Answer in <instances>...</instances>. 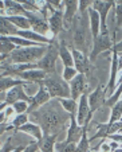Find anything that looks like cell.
Masks as SVG:
<instances>
[{"instance_id": "6da1fadb", "label": "cell", "mask_w": 122, "mask_h": 152, "mask_svg": "<svg viewBox=\"0 0 122 152\" xmlns=\"http://www.w3.org/2000/svg\"><path fill=\"white\" fill-rule=\"evenodd\" d=\"M46 46H28V47H22V49H16L9 53V58L12 62L15 63H31L35 61H39L46 54Z\"/></svg>"}, {"instance_id": "7a4b0ae2", "label": "cell", "mask_w": 122, "mask_h": 152, "mask_svg": "<svg viewBox=\"0 0 122 152\" xmlns=\"http://www.w3.org/2000/svg\"><path fill=\"white\" fill-rule=\"evenodd\" d=\"M39 83L44 85L47 90L50 92L51 97H71L70 86L65 82V78H59L55 74H47V77Z\"/></svg>"}, {"instance_id": "3957f363", "label": "cell", "mask_w": 122, "mask_h": 152, "mask_svg": "<svg viewBox=\"0 0 122 152\" xmlns=\"http://www.w3.org/2000/svg\"><path fill=\"white\" fill-rule=\"evenodd\" d=\"M114 43L111 37L107 34H99L95 39L93 40V49L90 53V61H94L97 58V55H99L102 51H109L110 49H113Z\"/></svg>"}, {"instance_id": "277c9868", "label": "cell", "mask_w": 122, "mask_h": 152, "mask_svg": "<svg viewBox=\"0 0 122 152\" xmlns=\"http://www.w3.org/2000/svg\"><path fill=\"white\" fill-rule=\"evenodd\" d=\"M58 57H59V49H57L54 45H50L44 57H42L38 61V69H42L47 73H52L55 69V62H57Z\"/></svg>"}, {"instance_id": "5b68a950", "label": "cell", "mask_w": 122, "mask_h": 152, "mask_svg": "<svg viewBox=\"0 0 122 152\" xmlns=\"http://www.w3.org/2000/svg\"><path fill=\"white\" fill-rule=\"evenodd\" d=\"M93 112L90 109V104H89V96L83 93L79 97V104H78V112H77V121L79 125H89Z\"/></svg>"}, {"instance_id": "8992f818", "label": "cell", "mask_w": 122, "mask_h": 152, "mask_svg": "<svg viewBox=\"0 0 122 152\" xmlns=\"http://www.w3.org/2000/svg\"><path fill=\"white\" fill-rule=\"evenodd\" d=\"M114 0H109V1H101V0H94L93 7L97 10V12L99 14L101 18V34H107V24H106V18L110 11V8L114 6Z\"/></svg>"}, {"instance_id": "52a82bcc", "label": "cell", "mask_w": 122, "mask_h": 152, "mask_svg": "<svg viewBox=\"0 0 122 152\" xmlns=\"http://www.w3.org/2000/svg\"><path fill=\"white\" fill-rule=\"evenodd\" d=\"M70 118H71V123H70V128H68V133H67V140L65 141L63 147L68 143H79V140L82 139L83 133L87 129V125H79L78 121L75 120V115H70Z\"/></svg>"}, {"instance_id": "ba28073f", "label": "cell", "mask_w": 122, "mask_h": 152, "mask_svg": "<svg viewBox=\"0 0 122 152\" xmlns=\"http://www.w3.org/2000/svg\"><path fill=\"white\" fill-rule=\"evenodd\" d=\"M105 89H103V86L99 85L97 86V89L89 96V104H90V109L91 112H95L103 105L106 104V97H105Z\"/></svg>"}, {"instance_id": "9c48e42d", "label": "cell", "mask_w": 122, "mask_h": 152, "mask_svg": "<svg viewBox=\"0 0 122 152\" xmlns=\"http://www.w3.org/2000/svg\"><path fill=\"white\" fill-rule=\"evenodd\" d=\"M70 89H71V98H79L86 90V82H85V74L78 73L73 80L70 81Z\"/></svg>"}, {"instance_id": "30bf717a", "label": "cell", "mask_w": 122, "mask_h": 152, "mask_svg": "<svg viewBox=\"0 0 122 152\" xmlns=\"http://www.w3.org/2000/svg\"><path fill=\"white\" fill-rule=\"evenodd\" d=\"M50 97H51V94H50V92L47 90V88H46L44 85H42V83H40V89L38 90L36 94H35L34 97L31 98L27 112H32V110L36 109L38 106H40V105H43V104H46L48 100H50Z\"/></svg>"}, {"instance_id": "8fae6325", "label": "cell", "mask_w": 122, "mask_h": 152, "mask_svg": "<svg viewBox=\"0 0 122 152\" xmlns=\"http://www.w3.org/2000/svg\"><path fill=\"white\" fill-rule=\"evenodd\" d=\"M98 128H99V131L95 133V135L93 136V140L97 137H107L109 135H111V133H115V132H119V131H122V120H118L115 121V123H107V124H99L98 125Z\"/></svg>"}, {"instance_id": "7c38bea8", "label": "cell", "mask_w": 122, "mask_h": 152, "mask_svg": "<svg viewBox=\"0 0 122 152\" xmlns=\"http://www.w3.org/2000/svg\"><path fill=\"white\" fill-rule=\"evenodd\" d=\"M111 54H113V58H111V73H110V81H109L107 85V92L109 94H113L115 92V86H117V73H118V51L115 49H111Z\"/></svg>"}, {"instance_id": "4fadbf2b", "label": "cell", "mask_w": 122, "mask_h": 152, "mask_svg": "<svg viewBox=\"0 0 122 152\" xmlns=\"http://www.w3.org/2000/svg\"><path fill=\"white\" fill-rule=\"evenodd\" d=\"M73 58H74V65L75 69L78 70V73H82V74H89L90 72V62L83 53H81L79 50H73Z\"/></svg>"}, {"instance_id": "5bb4252c", "label": "cell", "mask_w": 122, "mask_h": 152, "mask_svg": "<svg viewBox=\"0 0 122 152\" xmlns=\"http://www.w3.org/2000/svg\"><path fill=\"white\" fill-rule=\"evenodd\" d=\"M24 16H27L30 19V23H31V27L34 31L39 32V34H46V32L50 30V24H48V22H46L44 19H42V18L36 16L35 14H32V12L27 11L26 14H24Z\"/></svg>"}, {"instance_id": "9a60e30c", "label": "cell", "mask_w": 122, "mask_h": 152, "mask_svg": "<svg viewBox=\"0 0 122 152\" xmlns=\"http://www.w3.org/2000/svg\"><path fill=\"white\" fill-rule=\"evenodd\" d=\"M27 10L22 6V3H17L15 0H4V10H1V14H7L8 16L14 15H24Z\"/></svg>"}, {"instance_id": "2e32d148", "label": "cell", "mask_w": 122, "mask_h": 152, "mask_svg": "<svg viewBox=\"0 0 122 152\" xmlns=\"http://www.w3.org/2000/svg\"><path fill=\"white\" fill-rule=\"evenodd\" d=\"M4 101H7V102L11 105V104L16 102V101H27V102H30V101H31V98H30L26 93L23 92L22 85H17V86H14V88H12V89L7 93V94H6V100H4Z\"/></svg>"}, {"instance_id": "e0dca14e", "label": "cell", "mask_w": 122, "mask_h": 152, "mask_svg": "<svg viewBox=\"0 0 122 152\" xmlns=\"http://www.w3.org/2000/svg\"><path fill=\"white\" fill-rule=\"evenodd\" d=\"M48 73L44 72V70L42 69H31V70H26V72H20L17 73V75H19L22 80H26V81H35V82H40V81H43L46 77H47Z\"/></svg>"}, {"instance_id": "ac0fdd59", "label": "cell", "mask_w": 122, "mask_h": 152, "mask_svg": "<svg viewBox=\"0 0 122 152\" xmlns=\"http://www.w3.org/2000/svg\"><path fill=\"white\" fill-rule=\"evenodd\" d=\"M87 12H89V18H90L91 35H93V40H94L101 34V18H99V14L97 12V10L94 7H90L87 10Z\"/></svg>"}, {"instance_id": "d6986e66", "label": "cell", "mask_w": 122, "mask_h": 152, "mask_svg": "<svg viewBox=\"0 0 122 152\" xmlns=\"http://www.w3.org/2000/svg\"><path fill=\"white\" fill-rule=\"evenodd\" d=\"M63 18H65V14H63L60 10L58 11H52V15L48 19V24H50V30L54 32L55 35L59 34L63 28Z\"/></svg>"}, {"instance_id": "ffe728a7", "label": "cell", "mask_w": 122, "mask_h": 152, "mask_svg": "<svg viewBox=\"0 0 122 152\" xmlns=\"http://www.w3.org/2000/svg\"><path fill=\"white\" fill-rule=\"evenodd\" d=\"M65 3V20L66 23H71L75 16L77 10H79V0H63Z\"/></svg>"}, {"instance_id": "44dd1931", "label": "cell", "mask_w": 122, "mask_h": 152, "mask_svg": "<svg viewBox=\"0 0 122 152\" xmlns=\"http://www.w3.org/2000/svg\"><path fill=\"white\" fill-rule=\"evenodd\" d=\"M8 20L14 26H16L20 30H28L31 27L30 19L27 16H22V15H14V16H7Z\"/></svg>"}, {"instance_id": "7402d4cb", "label": "cell", "mask_w": 122, "mask_h": 152, "mask_svg": "<svg viewBox=\"0 0 122 152\" xmlns=\"http://www.w3.org/2000/svg\"><path fill=\"white\" fill-rule=\"evenodd\" d=\"M59 102L62 104V106L65 108V110H67L70 115H75V113L78 112V104H77V100H74V98L59 97Z\"/></svg>"}, {"instance_id": "603a6c76", "label": "cell", "mask_w": 122, "mask_h": 152, "mask_svg": "<svg viewBox=\"0 0 122 152\" xmlns=\"http://www.w3.org/2000/svg\"><path fill=\"white\" fill-rule=\"evenodd\" d=\"M19 129L22 131V132H27V133H30V135L35 136L38 140H40V139H42V131H40V128H39L38 125H35V124H28V123H26L24 125L20 126Z\"/></svg>"}, {"instance_id": "cb8c5ba5", "label": "cell", "mask_w": 122, "mask_h": 152, "mask_svg": "<svg viewBox=\"0 0 122 152\" xmlns=\"http://www.w3.org/2000/svg\"><path fill=\"white\" fill-rule=\"evenodd\" d=\"M59 57L62 58L65 66H73L74 65V58H73V51L67 49L66 46L59 47Z\"/></svg>"}, {"instance_id": "d4e9b609", "label": "cell", "mask_w": 122, "mask_h": 152, "mask_svg": "<svg viewBox=\"0 0 122 152\" xmlns=\"http://www.w3.org/2000/svg\"><path fill=\"white\" fill-rule=\"evenodd\" d=\"M17 27L14 26L8 20L7 16H1V35H15L17 31Z\"/></svg>"}, {"instance_id": "484cf974", "label": "cell", "mask_w": 122, "mask_h": 152, "mask_svg": "<svg viewBox=\"0 0 122 152\" xmlns=\"http://www.w3.org/2000/svg\"><path fill=\"white\" fill-rule=\"evenodd\" d=\"M27 82H28V81H26V80H14V78L3 77L1 78V92H6L7 89L17 86V85H24V83H27Z\"/></svg>"}, {"instance_id": "4316f807", "label": "cell", "mask_w": 122, "mask_h": 152, "mask_svg": "<svg viewBox=\"0 0 122 152\" xmlns=\"http://www.w3.org/2000/svg\"><path fill=\"white\" fill-rule=\"evenodd\" d=\"M55 139L57 136H50V135H46L44 139H40L39 140V147L42 151H52L54 149V143H55Z\"/></svg>"}, {"instance_id": "83f0119b", "label": "cell", "mask_w": 122, "mask_h": 152, "mask_svg": "<svg viewBox=\"0 0 122 152\" xmlns=\"http://www.w3.org/2000/svg\"><path fill=\"white\" fill-rule=\"evenodd\" d=\"M27 121H28V116H27L26 113H19V115H17V117L15 118L14 121H12V126L19 129L20 126L24 125Z\"/></svg>"}, {"instance_id": "f1b7e54d", "label": "cell", "mask_w": 122, "mask_h": 152, "mask_svg": "<svg viewBox=\"0 0 122 152\" xmlns=\"http://www.w3.org/2000/svg\"><path fill=\"white\" fill-rule=\"evenodd\" d=\"M77 74H78V70L77 69H74L73 66H65V70H63V75H62V77L65 78V81H71Z\"/></svg>"}, {"instance_id": "f546056e", "label": "cell", "mask_w": 122, "mask_h": 152, "mask_svg": "<svg viewBox=\"0 0 122 152\" xmlns=\"http://www.w3.org/2000/svg\"><path fill=\"white\" fill-rule=\"evenodd\" d=\"M89 139H87V129L85 131L82 139L79 140V143L77 144V151H89Z\"/></svg>"}, {"instance_id": "4dcf8cb0", "label": "cell", "mask_w": 122, "mask_h": 152, "mask_svg": "<svg viewBox=\"0 0 122 152\" xmlns=\"http://www.w3.org/2000/svg\"><path fill=\"white\" fill-rule=\"evenodd\" d=\"M12 105H14V109L17 115H19V113H26L27 109H28L27 101H16V102H14Z\"/></svg>"}, {"instance_id": "1f68e13d", "label": "cell", "mask_w": 122, "mask_h": 152, "mask_svg": "<svg viewBox=\"0 0 122 152\" xmlns=\"http://www.w3.org/2000/svg\"><path fill=\"white\" fill-rule=\"evenodd\" d=\"M94 0H79V12L81 14H85L90 7H93Z\"/></svg>"}, {"instance_id": "d6a6232c", "label": "cell", "mask_w": 122, "mask_h": 152, "mask_svg": "<svg viewBox=\"0 0 122 152\" xmlns=\"http://www.w3.org/2000/svg\"><path fill=\"white\" fill-rule=\"evenodd\" d=\"M115 18L117 27H122V4H115Z\"/></svg>"}, {"instance_id": "836d02e7", "label": "cell", "mask_w": 122, "mask_h": 152, "mask_svg": "<svg viewBox=\"0 0 122 152\" xmlns=\"http://www.w3.org/2000/svg\"><path fill=\"white\" fill-rule=\"evenodd\" d=\"M63 151H77V143H68L63 147Z\"/></svg>"}, {"instance_id": "e575fe53", "label": "cell", "mask_w": 122, "mask_h": 152, "mask_svg": "<svg viewBox=\"0 0 122 152\" xmlns=\"http://www.w3.org/2000/svg\"><path fill=\"white\" fill-rule=\"evenodd\" d=\"M47 1L51 4V6H54V7H57V8L60 10V6H62V0H47Z\"/></svg>"}, {"instance_id": "d590c367", "label": "cell", "mask_w": 122, "mask_h": 152, "mask_svg": "<svg viewBox=\"0 0 122 152\" xmlns=\"http://www.w3.org/2000/svg\"><path fill=\"white\" fill-rule=\"evenodd\" d=\"M15 1H17V3H22V4H26L27 7H31V8L36 10V7H35V6H32V4H31V1H30V0H15Z\"/></svg>"}, {"instance_id": "8d00e7d4", "label": "cell", "mask_w": 122, "mask_h": 152, "mask_svg": "<svg viewBox=\"0 0 122 152\" xmlns=\"http://www.w3.org/2000/svg\"><path fill=\"white\" fill-rule=\"evenodd\" d=\"M107 137L111 139V140L118 141V143H122V136H118V135H114V133H111V135H109Z\"/></svg>"}, {"instance_id": "74e56055", "label": "cell", "mask_w": 122, "mask_h": 152, "mask_svg": "<svg viewBox=\"0 0 122 152\" xmlns=\"http://www.w3.org/2000/svg\"><path fill=\"white\" fill-rule=\"evenodd\" d=\"M113 47H114V49H115L118 53H122V40H121V42H118V43H115Z\"/></svg>"}, {"instance_id": "f35d334b", "label": "cell", "mask_w": 122, "mask_h": 152, "mask_svg": "<svg viewBox=\"0 0 122 152\" xmlns=\"http://www.w3.org/2000/svg\"><path fill=\"white\" fill-rule=\"evenodd\" d=\"M102 148H103V149H106V151H109V149H111V147H110V145H107V144H103Z\"/></svg>"}, {"instance_id": "ab89813d", "label": "cell", "mask_w": 122, "mask_h": 152, "mask_svg": "<svg viewBox=\"0 0 122 152\" xmlns=\"http://www.w3.org/2000/svg\"><path fill=\"white\" fill-rule=\"evenodd\" d=\"M114 3L115 4H122V0H114Z\"/></svg>"}]
</instances>
